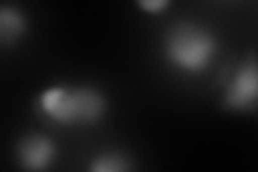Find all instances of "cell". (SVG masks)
I'll return each instance as SVG.
<instances>
[{
	"mask_svg": "<svg viewBox=\"0 0 258 172\" xmlns=\"http://www.w3.org/2000/svg\"><path fill=\"white\" fill-rule=\"evenodd\" d=\"M39 110L45 119L64 127L95 125L106 114V97L95 88L50 86L39 95Z\"/></svg>",
	"mask_w": 258,
	"mask_h": 172,
	"instance_id": "6da1fadb",
	"label": "cell"
},
{
	"mask_svg": "<svg viewBox=\"0 0 258 172\" xmlns=\"http://www.w3.org/2000/svg\"><path fill=\"white\" fill-rule=\"evenodd\" d=\"M217 52V41L207 28L198 24H176L166 35L164 54L168 63L185 73H203Z\"/></svg>",
	"mask_w": 258,
	"mask_h": 172,
	"instance_id": "7a4b0ae2",
	"label": "cell"
},
{
	"mask_svg": "<svg viewBox=\"0 0 258 172\" xmlns=\"http://www.w3.org/2000/svg\"><path fill=\"white\" fill-rule=\"evenodd\" d=\"M222 105L235 112L258 110V56L247 54V59L226 80Z\"/></svg>",
	"mask_w": 258,
	"mask_h": 172,
	"instance_id": "3957f363",
	"label": "cell"
},
{
	"mask_svg": "<svg viewBox=\"0 0 258 172\" xmlns=\"http://www.w3.org/2000/svg\"><path fill=\"white\" fill-rule=\"evenodd\" d=\"M56 155V146L45 136H26L18 144L20 163L28 170H45Z\"/></svg>",
	"mask_w": 258,
	"mask_h": 172,
	"instance_id": "277c9868",
	"label": "cell"
},
{
	"mask_svg": "<svg viewBox=\"0 0 258 172\" xmlns=\"http://www.w3.org/2000/svg\"><path fill=\"white\" fill-rule=\"evenodd\" d=\"M26 32V18L22 15V11L13 9V7H3L0 9V39L5 45L13 43L24 37Z\"/></svg>",
	"mask_w": 258,
	"mask_h": 172,
	"instance_id": "5b68a950",
	"label": "cell"
},
{
	"mask_svg": "<svg viewBox=\"0 0 258 172\" xmlns=\"http://www.w3.org/2000/svg\"><path fill=\"white\" fill-rule=\"evenodd\" d=\"M129 168H132V163L120 153H101V155H97V159L91 163V170H95V172H123Z\"/></svg>",
	"mask_w": 258,
	"mask_h": 172,
	"instance_id": "8992f818",
	"label": "cell"
},
{
	"mask_svg": "<svg viewBox=\"0 0 258 172\" xmlns=\"http://www.w3.org/2000/svg\"><path fill=\"white\" fill-rule=\"evenodd\" d=\"M138 7L142 11L147 13H161L168 9V5H170V0H136Z\"/></svg>",
	"mask_w": 258,
	"mask_h": 172,
	"instance_id": "52a82bcc",
	"label": "cell"
}]
</instances>
